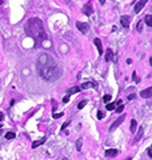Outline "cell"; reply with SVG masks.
<instances>
[{
    "label": "cell",
    "mask_w": 152,
    "mask_h": 160,
    "mask_svg": "<svg viewBox=\"0 0 152 160\" xmlns=\"http://www.w3.org/2000/svg\"><path fill=\"white\" fill-rule=\"evenodd\" d=\"M145 23H147L148 27H152V16L151 15H147V16H145Z\"/></svg>",
    "instance_id": "e0dca14e"
},
{
    "label": "cell",
    "mask_w": 152,
    "mask_h": 160,
    "mask_svg": "<svg viewBox=\"0 0 152 160\" xmlns=\"http://www.w3.org/2000/svg\"><path fill=\"white\" fill-rule=\"evenodd\" d=\"M63 160H67V159H63Z\"/></svg>",
    "instance_id": "d590c367"
},
{
    "label": "cell",
    "mask_w": 152,
    "mask_h": 160,
    "mask_svg": "<svg viewBox=\"0 0 152 160\" xmlns=\"http://www.w3.org/2000/svg\"><path fill=\"white\" fill-rule=\"evenodd\" d=\"M116 155H117V149H107L105 151V156L107 157H113Z\"/></svg>",
    "instance_id": "30bf717a"
},
{
    "label": "cell",
    "mask_w": 152,
    "mask_h": 160,
    "mask_svg": "<svg viewBox=\"0 0 152 160\" xmlns=\"http://www.w3.org/2000/svg\"><path fill=\"white\" fill-rule=\"evenodd\" d=\"M92 12H94V9H92L91 4H86L84 7H83V13H84V15L90 16V15H92Z\"/></svg>",
    "instance_id": "ba28073f"
},
{
    "label": "cell",
    "mask_w": 152,
    "mask_h": 160,
    "mask_svg": "<svg viewBox=\"0 0 152 160\" xmlns=\"http://www.w3.org/2000/svg\"><path fill=\"white\" fill-rule=\"evenodd\" d=\"M24 32L28 37L35 40V45L36 47H39L44 40H47V33H45L43 21L40 19H37V17H32V19H29L25 23Z\"/></svg>",
    "instance_id": "7a4b0ae2"
},
{
    "label": "cell",
    "mask_w": 152,
    "mask_h": 160,
    "mask_svg": "<svg viewBox=\"0 0 152 160\" xmlns=\"http://www.w3.org/2000/svg\"><path fill=\"white\" fill-rule=\"evenodd\" d=\"M148 3V0H140V1H137V4H136V7H135V12L136 13H139L141 9L144 8V5Z\"/></svg>",
    "instance_id": "8992f818"
},
{
    "label": "cell",
    "mask_w": 152,
    "mask_h": 160,
    "mask_svg": "<svg viewBox=\"0 0 152 160\" xmlns=\"http://www.w3.org/2000/svg\"><path fill=\"white\" fill-rule=\"evenodd\" d=\"M94 43H95V45H96V48H97L99 53H103V48H101V41L99 40V39H95Z\"/></svg>",
    "instance_id": "8fae6325"
},
{
    "label": "cell",
    "mask_w": 152,
    "mask_h": 160,
    "mask_svg": "<svg viewBox=\"0 0 152 160\" xmlns=\"http://www.w3.org/2000/svg\"><path fill=\"white\" fill-rule=\"evenodd\" d=\"M120 25L123 28H128L129 27V16H127V15L120 16Z\"/></svg>",
    "instance_id": "5b68a950"
},
{
    "label": "cell",
    "mask_w": 152,
    "mask_h": 160,
    "mask_svg": "<svg viewBox=\"0 0 152 160\" xmlns=\"http://www.w3.org/2000/svg\"><path fill=\"white\" fill-rule=\"evenodd\" d=\"M104 1H105V0H99V3H100V4H104Z\"/></svg>",
    "instance_id": "d6a6232c"
},
{
    "label": "cell",
    "mask_w": 152,
    "mask_h": 160,
    "mask_svg": "<svg viewBox=\"0 0 152 160\" xmlns=\"http://www.w3.org/2000/svg\"><path fill=\"white\" fill-rule=\"evenodd\" d=\"M0 133H1V132H0Z\"/></svg>",
    "instance_id": "8d00e7d4"
},
{
    "label": "cell",
    "mask_w": 152,
    "mask_h": 160,
    "mask_svg": "<svg viewBox=\"0 0 152 160\" xmlns=\"http://www.w3.org/2000/svg\"><path fill=\"white\" fill-rule=\"evenodd\" d=\"M1 127H3V124H1V123H0V128H1Z\"/></svg>",
    "instance_id": "e575fe53"
},
{
    "label": "cell",
    "mask_w": 152,
    "mask_h": 160,
    "mask_svg": "<svg viewBox=\"0 0 152 160\" xmlns=\"http://www.w3.org/2000/svg\"><path fill=\"white\" fill-rule=\"evenodd\" d=\"M1 4H3V0H0V5H1Z\"/></svg>",
    "instance_id": "836d02e7"
},
{
    "label": "cell",
    "mask_w": 152,
    "mask_h": 160,
    "mask_svg": "<svg viewBox=\"0 0 152 160\" xmlns=\"http://www.w3.org/2000/svg\"><path fill=\"white\" fill-rule=\"evenodd\" d=\"M82 144H83V139L82 137H79V139L76 140V149H78V151L82 149Z\"/></svg>",
    "instance_id": "2e32d148"
},
{
    "label": "cell",
    "mask_w": 152,
    "mask_h": 160,
    "mask_svg": "<svg viewBox=\"0 0 152 160\" xmlns=\"http://www.w3.org/2000/svg\"><path fill=\"white\" fill-rule=\"evenodd\" d=\"M115 107H116L115 103H107V109H108V111H113Z\"/></svg>",
    "instance_id": "ffe728a7"
},
{
    "label": "cell",
    "mask_w": 152,
    "mask_h": 160,
    "mask_svg": "<svg viewBox=\"0 0 152 160\" xmlns=\"http://www.w3.org/2000/svg\"><path fill=\"white\" fill-rule=\"evenodd\" d=\"M133 99H135V95H133V94L128 95V100H133Z\"/></svg>",
    "instance_id": "f546056e"
},
{
    "label": "cell",
    "mask_w": 152,
    "mask_h": 160,
    "mask_svg": "<svg viewBox=\"0 0 152 160\" xmlns=\"http://www.w3.org/2000/svg\"><path fill=\"white\" fill-rule=\"evenodd\" d=\"M124 119H125V115H121V116L119 117V119H116L115 121H113V124H112L111 127H109V131H111V132H112V131H115L116 128H117V127L120 125V124L123 123V120H124Z\"/></svg>",
    "instance_id": "3957f363"
},
{
    "label": "cell",
    "mask_w": 152,
    "mask_h": 160,
    "mask_svg": "<svg viewBox=\"0 0 152 160\" xmlns=\"http://www.w3.org/2000/svg\"><path fill=\"white\" fill-rule=\"evenodd\" d=\"M87 103H88L87 100H82V101H80V103L78 104V108H79V109H82V108H84V107L87 105Z\"/></svg>",
    "instance_id": "44dd1931"
},
{
    "label": "cell",
    "mask_w": 152,
    "mask_h": 160,
    "mask_svg": "<svg viewBox=\"0 0 152 160\" xmlns=\"http://www.w3.org/2000/svg\"><path fill=\"white\" fill-rule=\"evenodd\" d=\"M63 115H64L63 112H60V113H54V117H55V119H59V117H62Z\"/></svg>",
    "instance_id": "d4e9b609"
},
{
    "label": "cell",
    "mask_w": 152,
    "mask_h": 160,
    "mask_svg": "<svg viewBox=\"0 0 152 160\" xmlns=\"http://www.w3.org/2000/svg\"><path fill=\"white\" fill-rule=\"evenodd\" d=\"M136 29H137L139 32H141V29H143V21H139V23H137V27H136Z\"/></svg>",
    "instance_id": "603a6c76"
},
{
    "label": "cell",
    "mask_w": 152,
    "mask_h": 160,
    "mask_svg": "<svg viewBox=\"0 0 152 160\" xmlns=\"http://www.w3.org/2000/svg\"><path fill=\"white\" fill-rule=\"evenodd\" d=\"M111 95H105V96H104V98H103V100H104V101H105V103H109V101H111Z\"/></svg>",
    "instance_id": "cb8c5ba5"
},
{
    "label": "cell",
    "mask_w": 152,
    "mask_h": 160,
    "mask_svg": "<svg viewBox=\"0 0 152 160\" xmlns=\"http://www.w3.org/2000/svg\"><path fill=\"white\" fill-rule=\"evenodd\" d=\"M68 101H70V96H68V95H67L66 98L63 99V103H66V104H67V103H68Z\"/></svg>",
    "instance_id": "83f0119b"
},
{
    "label": "cell",
    "mask_w": 152,
    "mask_h": 160,
    "mask_svg": "<svg viewBox=\"0 0 152 160\" xmlns=\"http://www.w3.org/2000/svg\"><path fill=\"white\" fill-rule=\"evenodd\" d=\"M45 140H47V137H43L41 140H36V141H33V143H32V148H36V147H39V145H41L43 143H45Z\"/></svg>",
    "instance_id": "7c38bea8"
},
{
    "label": "cell",
    "mask_w": 152,
    "mask_h": 160,
    "mask_svg": "<svg viewBox=\"0 0 152 160\" xmlns=\"http://www.w3.org/2000/svg\"><path fill=\"white\" fill-rule=\"evenodd\" d=\"M3 119H4V115H3V112H0V121H3Z\"/></svg>",
    "instance_id": "1f68e13d"
},
{
    "label": "cell",
    "mask_w": 152,
    "mask_h": 160,
    "mask_svg": "<svg viewBox=\"0 0 152 160\" xmlns=\"http://www.w3.org/2000/svg\"><path fill=\"white\" fill-rule=\"evenodd\" d=\"M76 27H78V29H79L82 33H87V31H88V24H87V23L76 21Z\"/></svg>",
    "instance_id": "277c9868"
},
{
    "label": "cell",
    "mask_w": 152,
    "mask_h": 160,
    "mask_svg": "<svg viewBox=\"0 0 152 160\" xmlns=\"http://www.w3.org/2000/svg\"><path fill=\"white\" fill-rule=\"evenodd\" d=\"M103 117H104V113L101 111H99L97 112V119H103Z\"/></svg>",
    "instance_id": "4316f807"
},
{
    "label": "cell",
    "mask_w": 152,
    "mask_h": 160,
    "mask_svg": "<svg viewBox=\"0 0 152 160\" xmlns=\"http://www.w3.org/2000/svg\"><path fill=\"white\" fill-rule=\"evenodd\" d=\"M4 137L7 140H11V139H13V137H15V133H13V132H7V133L4 135Z\"/></svg>",
    "instance_id": "d6986e66"
},
{
    "label": "cell",
    "mask_w": 152,
    "mask_h": 160,
    "mask_svg": "<svg viewBox=\"0 0 152 160\" xmlns=\"http://www.w3.org/2000/svg\"><path fill=\"white\" fill-rule=\"evenodd\" d=\"M79 91H80V87H72V88L68 91V96H70V95H74V94H78Z\"/></svg>",
    "instance_id": "9a60e30c"
},
{
    "label": "cell",
    "mask_w": 152,
    "mask_h": 160,
    "mask_svg": "<svg viewBox=\"0 0 152 160\" xmlns=\"http://www.w3.org/2000/svg\"><path fill=\"white\" fill-rule=\"evenodd\" d=\"M112 58H113V53H112V51L109 48L107 49V53H105V60L107 62H109V60H112Z\"/></svg>",
    "instance_id": "5bb4252c"
},
{
    "label": "cell",
    "mask_w": 152,
    "mask_h": 160,
    "mask_svg": "<svg viewBox=\"0 0 152 160\" xmlns=\"http://www.w3.org/2000/svg\"><path fill=\"white\" fill-rule=\"evenodd\" d=\"M147 152H148V156H149V157H152V149H151V147L147 149Z\"/></svg>",
    "instance_id": "f1b7e54d"
},
{
    "label": "cell",
    "mask_w": 152,
    "mask_h": 160,
    "mask_svg": "<svg viewBox=\"0 0 152 160\" xmlns=\"http://www.w3.org/2000/svg\"><path fill=\"white\" fill-rule=\"evenodd\" d=\"M68 124H70V123H64V124H63V125H62V129H64V128H67V127H68Z\"/></svg>",
    "instance_id": "4dcf8cb0"
},
{
    "label": "cell",
    "mask_w": 152,
    "mask_h": 160,
    "mask_svg": "<svg viewBox=\"0 0 152 160\" xmlns=\"http://www.w3.org/2000/svg\"><path fill=\"white\" fill-rule=\"evenodd\" d=\"M36 67L40 78L47 82H54L59 78V68L56 66V62L48 53H41L39 56Z\"/></svg>",
    "instance_id": "6da1fadb"
},
{
    "label": "cell",
    "mask_w": 152,
    "mask_h": 160,
    "mask_svg": "<svg viewBox=\"0 0 152 160\" xmlns=\"http://www.w3.org/2000/svg\"><path fill=\"white\" fill-rule=\"evenodd\" d=\"M132 79H133V80H135V83H139L140 80L137 78H136V72H133V74H132Z\"/></svg>",
    "instance_id": "484cf974"
},
{
    "label": "cell",
    "mask_w": 152,
    "mask_h": 160,
    "mask_svg": "<svg viewBox=\"0 0 152 160\" xmlns=\"http://www.w3.org/2000/svg\"><path fill=\"white\" fill-rule=\"evenodd\" d=\"M140 96L144 98V99H149L152 96V88L149 87V88H145L144 91H141V92H140Z\"/></svg>",
    "instance_id": "52a82bcc"
},
{
    "label": "cell",
    "mask_w": 152,
    "mask_h": 160,
    "mask_svg": "<svg viewBox=\"0 0 152 160\" xmlns=\"http://www.w3.org/2000/svg\"><path fill=\"white\" fill-rule=\"evenodd\" d=\"M91 87H96V83L95 82H88V83H83L82 84V90H87V88H91Z\"/></svg>",
    "instance_id": "9c48e42d"
},
{
    "label": "cell",
    "mask_w": 152,
    "mask_h": 160,
    "mask_svg": "<svg viewBox=\"0 0 152 160\" xmlns=\"http://www.w3.org/2000/svg\"><path fill=\"white\" fill-rule=\"evenodd\" d=\"M136 125H137V123H136V120H135V119H132V120H131V125H129L131 133H135V131H136Z\"/></svg>",
    "instance_id": "4fadbf2b"
},
{
    "label": "cell",
    "mask_w": 152,
    "mask_h": 160,
    "mask_svg": "<svg viewBox=\"0 0 152 160\" xmlns=\"http://www.w3.org/2000/svg\"><path fill=\"white\" fill-rule=\"evenodd\" d=\"M123 109H124V105H123V104H120L119 107H116V108H115V111L117 112V113H120V112H123Z\"/></svg>",
    "instance_id": "7402d4cb"
},
{
    "label": "cell",
    "mask_w": 152,
    "mask_h": 160,
    "mask_svg": "<svg viewBox=\"0 0 152 160\" xmlns=\"http://www.w3.org/2000/svg\"><path fill=\"white\" fill-rule=\"evenodd\" d=\"M141 136H143V128L139 129V132H137V135H136V137H135V141H139V140L141 139Z\"/></svg>",
    "instance_id": "ac0fdd59"
}]
</instances>
